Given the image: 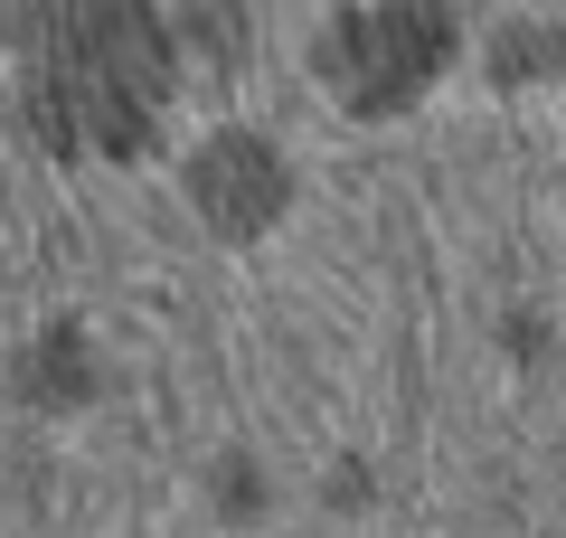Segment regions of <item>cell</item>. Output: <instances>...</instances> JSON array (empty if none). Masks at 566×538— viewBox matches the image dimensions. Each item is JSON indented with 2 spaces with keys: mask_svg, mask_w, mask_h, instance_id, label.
<instances>
[{
  "mask_svg": "<svg viewBox=\"0 0 566 538\" xmlns=\"http://www.w3.org/2000/svg\"><path fill=\"white\" fill-rule=\"evenodd\" d=\"M199 189L218 199V218H227V227H245L255 208H274V170H264V161L245 152V142H227V152L208 161V170H199Z\"/></svg>",
  "mask_w": 566,
  "mask_h": 538,
  "instance_id": "6da1fadb",
  "label": "cell"
}]
</instances>
